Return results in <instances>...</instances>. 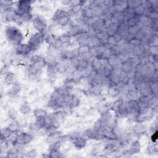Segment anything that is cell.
I'll return each mask as SVG.
<instances>
[{
    "label": "cell",
    "instance_id": "obj_28",
    "mask_svg": "<svg viewBox=\"0 0 158 158\" xmlns=\"http://www.w3.org/2000/svg\"><path fill=\"white\" fill-rule=\"evenodd\" d=\"M140 22L142 24L143 27L150 28L153 24V20H151L147 16H140Z\"/></svg>",
    "mask_w": 158,
    "mask_h": 158
},
{
    "label": "cell",
    "instance_id": "obj_47",
    "mask_svg": "<svg viewBox=\"0 0 158 158\" xmlns=\"http://www.w3.org/2000/svg\"><path fill=\"white\" fill-rule=\"evenodd\" d=\"M120 76H121V82L124 85H128V83H129L130 80H129L128 76H127V74L121 71Z\"/></svg>",
    "mask_w": 158,
    "mask_h": 158
},
{
    "label": "cell",
    "instance_id": "obj_4",
    "mask_svg": "<svg viewBox=\"0 0 158 158\" xmlns=\"http://www.w3.org/2000/svg\"><path fill=\"white\" fill-rule=\"evenodd\" d=\"M35 2L32 1H19L16 2L15 3V11L17 14L19 16H22L27 12H32L33 11V5Z\"/></svg>",
    "mask_w": 158,
    "mask_h": 158
},
{
    "label": "cell",
    "instance_id": "obj_14",
    "mask_svg": "<svg viewBox=\"0 0 158 158\" xmlns=\"http://www.w3.org/2000/svg\"><path fill=\"white\" fill-rule=\"evenodd\" d=\"M6 116L11 121H15L19 117V111L14 106H9L6 110Z\"/></svg>",
    "mask_w": 158,
    "mask_h": 158
},
{
    "label": "cell",
    "instance_id": "obj_21",
    "mask_svg": "<svg viewBox=\"0 0 158 158\" xmlns=\"http://www.w3.org/2000/svg\"><path fill=\"white\" fill-rule=\"evenodd\" d=\"M33 114L36 118H41V117L45 118L48 115L47 110L41 107H35L33 111Z\"/></svg>",
    "mask_w": 158,
    "mask_h": 158
},
{
    "label": "cell",
    "instance_id": "obj_54",
    "mask_svg": "<svg viewBox=\"0 0 158 158\" xmlns=\"http://www.w3.org/2000/svg\"><path fill=\"white\" fill-rule=\"evenodd\" d=\"M9 66L3 65V66L2 67V69H1V75H2V77H4L10 71L9 70Z\"/></svg>",
    "mask_w": 158,
    "mask_h": 158
},
{
    "label": "cell",
    "instance_id": "obj_50",
    "mask_svg": "<svg viewBox=\"0 0 158 158\" xmlns=\"http://www.w3.org/2000/svg\"><path fill=\"white\" fill-rule=\"evenodd\" d=\"M83 77L82 74V72L79 71L78 70H75L74 74H73V79L77 82V83H78V82L80 80V79Z\"/></svg>",
    "mask_w": 158,
    "mask_h": 158
},
{
    "label": "cell",
    "instance_id": "obj_17",
    "mask_svg": "<svg viewBox=\"0 0 158 158\" xmlns=\"http://www.w3.org/2000/svg\"><path fill=\"white\" fill-rule=\"evenodd\" d=\"M7 127L9 128V129L12 132H24L22 130V127H21L18 122L17 120L15 121H11L10 120V122H8Z\"/></svg>",
    "mask_w": 158,
    "mask_h": 158
},
{
    "label": "cell",
    "instance_id": "obj_31",
    "mask_svg": "<svg viewBox=\"0 0 158 158\" xmlns=\"http://www.w3.org/2000/svg\"><path fill=\"white\" fill-rule=\"evenodd\" d=\"M119 26L115 24H112L110 26H109L106 30V32L107 33L108 36H114L116 33H117L118 30Z\"/></svg>",
    "mask_w": 158,
    "mask_h": 158
},
{
    "label": "cell",
    "instance_id": "obj_11",
    "mask_svg": "<svg viewBox=\"0 0 158 158\" xmlns=\"http://www.w3.org/2000/svg\"><path fill=\"white\" fill-rule=\"evenodd\" d=\"M4 83L5 85L11 86L17 82V75L13 71H10L4 77Z\"/></svg>",
    "mask_w": 158,
    "mask_h": 158
},
{
    "label": "cell",
    "instance_id": "obj_9",
    "mask_svg": "<svg viewBox=\"0 0 158 158\" xmlns=\"http://www.w3.org/2000/svg\"><path fill=\"white\" fill-rule=\"evenodd\" d=\"M22 89H23L22 85L19 82H17L11 86L10 88L8 90L6 95L11 98L19 97L22 91Z\"/></svg>",
    "mask_w": 158,
    "mask_h": 158
},
{
    "label": "cell",
    "instance_id": "obj_5",
    "mask_svg": "<svg viewBox=\"0 0 158 158\" xmlns=\"http://www.w3.org/2000/svg\"><path fill=\"white\" fill-rule=\"evenodd\" d=\"M30 64L34 65L38 70L44 69L47 65L44 58L42 55L37 53L30 55Z\"/></svg>",
    "mask_w": 158,
    "mask_h": 158
},
{
    "label": "cell",
    "instance_id": "obj_1",
    "mask_svg": "<svg viewBox=\"0 0 158 158\" xmlns=\"http://www.w3.org/2000/svg\"><path fill=\"white\" fill-rule=\"evenodd\" d=\"M4 32L6 41L11 47H16L23 43L24 33L17 26L11 24L8 25L5 27Z\"/></svg>",
    "mask_w": 158,
    "mask_h": 158
},
{
    "label": "cell",
    "instance_id": "obj_20",
    "mask_svg": "<svg viewBox=\"0 0 158 158\" xmlns=\"http://www.w3.org/2000/svg\"><path fill=\"white\" fill-rule=\"evenodd\" d=\"M82 15L83 18L85 20L91 19L96 16L93 9L88 8H83L82 9Z\"/></svg>",
    "mask_w": 158,
    "mask_h": 158
},
{
    "label": "cell",
    "instance_id": "obj_46",
    "mask_svg": "<svg viewBox=\"0 0 158 158\" xmlns=\"http://www.w3.org/2000/svg\"><path fill=\"white\" fill-rule=\"evenodd\" d=\"M93 68H92V66L90 65H88L87 66L86 68H85L83 71H82V76L83 77H86V78H88L90 75V74H91L92 71H93Z\"/></svg>",
    "mask_w": 158,
    "mask_h": 158
},
{
    "label": "cell",
    "instance_id": "obj_43",
    "mask_svg": "<svg viewBox=\"0 0 158 158\" xmlns=\"http://www.w3.org/2000/svg\"><path fill=\"white\" fill-rule=\"evenodd\" d=\"M114 4L116 5H118L124 11L127 8H128V3L126 1H122V0H117V1H114Z\"/></svg>",
    "mask_w": 158,
    "mask_h": 158
},
{
    "label": "cell",
    "instance_id": "obj_27",
    "mask_svg": "<svg viewBox=\"0 0 158 158\" xmlns=\"http://www.w3.org/2000/svg\"><path fill=\"white\" fill-rule=\"evenodd\" d=\"M12 132L9 129L7 126H4L1 129V141L8 140V137L10 136Z\"/></svg>",
    "mask_w": 158,
    "mask_h": 158
},
{
    "label": "cell",
    "instance_id": "obj_44",
    "mask_svg": "<svg viewBox=\"0 0 158 158\" xmlns=\"http://www.w3.org/2000/svg\"><path fill=\"white\" fill-rule=\"evenodd\" d=\"M96 37L97 38H98L100 40H101L104 43L109 36L106 31H101V32H97Z\"/></svg>",
    "mask_w": 158,
    "mask_h": 158
},
{
    "label": "cell",
    "instance_id": "obj_15",
    "mask_svg": "<svg viewBox=\"0 0 158 158\" xmlns=\"http://www.w3.org/2000/svg\"><path fill=\"white\" fill-rule=\"evenodd\" d=\"M121 69H113V71H112L109 79V80L117 85L118 83L121 82Z\"/></svg>",
    "mask_w": 158,
    "mask_h": 158
},
{
    "label": "cell",
    "instance_id": "obj_25",
    "mask_svg": "<svg viewBox=\"0 0 158 158\" xmlns=\"http://www.w3.org/2000/svg\"><path fill=\"white\" fill-rule=\"evenodd\" d=\"M140 16L138 15H135L132 18L127 20L126 21V24L128 26V27H132L136 26L139 23H140Z\"/></svg>",
    "mask_w": 158,
    "mask_h": 158
},
{
    "label": "cell",
    "instance_id": "obj_48",
    "mask_svg": "<svg viewBox=\"0 0 158 158\" xmlns=\"http://www.w3.org/2000/svg\"><path fill=\"white\" fill-rule=\"evenodd\" d=\"M128 43L130 44H131L133 47H139L140 46V45L142 44V41L139 39H137V38L135 37H133L129 41Z\"/></svg>",
    "mask_w": 158,
    "mask_h": 158
},
{
    "label": "cell",
    "instance_id": "obj_35",
    "mask_svg": "<svg viewBox=\"0 0 158 158\" xmlns=\"http://www.w3.org/2000/svg\"><path fill=\"white\" fill-rule=\"evenodd\" d=\"M148 119L146 114L141 112H139L137 114L135 118V123H145L148 121Z\"/></svg>",
    "mask_w": 158,
    "mask_h": 158
},
{
    "label": "cell",
    "instance_id": "obj_13",
    "mask_svg": "<svg viewBox=\"0 0 158 158\" xmlns=\"http://www.w3.org/2000/svg\"><path fill=\"white\" fill-rule=\"evenodd\" d=\"M126 106L128 112H133V113H139V101L127 100Z\"/></svg>",
    "mask_w": 158,
    "mask_h": 158
},
{
    "label": "cell",
    "instance_id": "obj_55",
    "mask_svg": "<svg viewBox=\"0 0 158 158\" xmlns=\"http://www.w3.org/2000/svg\"><path fill=\"white\" fill-rule=\"evenodd\" d=\"M112 56L111 51L109 49H107L104 53H103V54L102 55L101 59H107V60H109V58Z\"/></svg>",
    "mask_w": 158,
    "mask_h": 158
},
{
    "label": "cell",
    "instance_id": "obj_6",
    "mask_svg": "<svg viewBox=\"0 0 158 158\" xmlns=\"http://www.w3.org/2000/svg\"><path fill=\"white\" fill-rule=\"evenodd\" d=\"M17 56H30L32 51L27 43H20L12 48Z\"/></svg>",
    "mask_w": 158,
    "mask_h": 158
},
{
    "label": "cell",
    "instance_id": "obj_16",
    "mask_svg": "<svg viewBox=\"0 0 158 158\" xmlns=\"http://www.w3.org/2000/svg\"><path fill=\"white\" fill-rule=\"evenodd\" d=\"M120 96L121 93L119 91V90L116 88V86L114 87H111L108 89L107 97L109 99L112 100H115L117 98H118Z\"/></svg>",
    "mask_w": 158,
    "mask_h": 158
},
{
    "label": "cell",
    "instance_id": "obj_52",
    "mask_svg": "<svg viewBox=\"0 0 158 158\" xmlns=\"http://www.w3.org/2000/svg\"><path fill=\"white\" fill-rule=\"evenodd\" d=\"M146 9L144 8V7L142 5H140V6H139L138 8H137L136 9H135V12L136 15L142 16H143L145 14Z\"/></svg>",
    "mask_w": 158,
    "mask_h": 158
},
{
    "label": "cell",
    "instance_id": "obj_23",
    "mask_svg": "<svg viewBox=\"0 0 158 158\" xmlns=\"http://www.w3.org/2000/svg\"><path fill=\"white\" fill-rule=\"evenodd\" d=\"M71 36L67 32H63L59 36V40L62 44H69L72 40Z\"/></svg>",
    "mask_w": 158,
    "mask_h": 158
},
{
    "label": "cell",
    "instance_id": "obj_49",
    "mask_svg": "<svg viewBox=\"0 0 158 158\" xmlns=\"http://www.w3.org/2000/svg\"><path fill=\"white\" fill-rule=\"evenodd\" d=\"M107 49L106 48V47H104V45L103 44V46H101L97 48H96L97 50V58L101 59L102 55L103 54V53H104V51L106 50Z\"/></svg>",
    "mask_w": 158,
    "mask_h": 158
},
{
    "label": "cell",
    "instance_id": "obj_10",
    "mask_svg": "<svg viewBox=\"0 0 158 158\" xmlns=\"http://www.w3.org/2000/svg\"><path fill=\"white\" fill-rule=\"evenodd\" d=\"M128 149L133 154V156L136 154H139L142 151V145L139 140H134L130 142L128 145Z\"/></svg>",
    "mask_w": 158,
    "mask_h": 158
},
{
    "label": "cell",
    "instance_id": "obj_30",
    "mask_svg": "<svg viewBox=\"0 0 158 158\" xmlns=\"http://www.w3.org/2000/svg\"><path fill=\"white\" fill-rule=\"evenodd\" d=\"M135 71L137 73L146 75L147 72V65L146 64L143 63H140L139 65H137L135 67Z\"/></svg>",
    "mask_w": 158,
    "mask_h": 158
},
{
    "label": "cell",
    "instance_id": "obj_45",
    "mask_svg": "<svg viewBox=\"0 0 158 158\" xmlns=\"http://www.w3.org/2000/svg\"><path fill=\"white\" fill-rule=\"evenodd\" d=\"M148 52L151 56H157V54H158V47H157V46H156V45H151V46L149 47Z\"/></svg>",
    "mask_w": 158,
    "mask_h": 158
},
{
    "label": "cell",
    "instance_id": "obj_3",
    "mask_svg": "<svg viewBox=\"0 0 158 158\" xmlns=\"http://www.w3.org/2000/svg\"><path fill=\"white\" fill-rule=\"evenodd\" d=\"M32 26L37 32L43 33L45 35L47 33L48 22L47 19L42 15L37 14L34 16L32 22Z\"/></svg>",
    "mask_w": 158,
    "mask_h": 158
},
{
    "label": "cell",
    "instance_id": "obj_22",
    "mask_svg": "<svg viewBox=\"0 0 158 158\" xmlns=\"http://www.w3.org/2000/svg\"><path fill=\"white\" fill-rule=\"evenodd\" d=\"M6 157L7 158H16L21 157L20 154L17 148L15 146H11L7 151Z\"/></svg>",
    "mask_w": 158,
    "mask_h": 158
},
{
    "label": "cell",
    "instance_id": "obj_56",
    "mask_svg": "<svg viewBox=\"0 0 158 158\" xmlns=\"http://www.w3.org/2000/svg\"><path fill=\"white\" fill-rule=\"evenodd\" d=\"M62 125V122L59 120H54L52 122V125L56 129H59Z\"/></svg>",
    "mask_w": 158,
    "mask_h": 158
},
{
    "label": "cell",
    "instance_id": "obj_32",
    "mask_svg": "<svg viewBox=\"0 0 158 158\" xmlns=\"http://www.w3.org/2000/svg\"><path fill=\"white\" fill-rule=\"evenodd\" d=\"M88 65V64L87 63L86 60H85L83 58H79V60H78V64H77V67L76 70H78V71L82 72L85 68H86Z\"/></svg>",
    "mask_w": 158,
    "mask_h": 158
},
{
    "label": "cell",
    "instance_id": "obj_7",
    "mask_svg": "<svg viewBox=\"0 0 158 158\" xmlns=\"http://www.w3.org/2000/svg\"><path fill=\"white\" fill-rule=\"evenodd\" d=\"M19 113L25 116H29L31 115L32 112V107L30 103L27 100H24L22 101L19 106Z\"/></svg>",
    "mask_w": 158,
    "mask_h": 158
},
{
    "label": "cell",
    "instance_id": "obj_12",
    "mask_svg": "<svg viewBox=\"0 0 158 158\" xmlns=\"http://www.w3.org/2000/svg\"><path fill=\"white\" fill-rule=\"evenodd\" d=\"M141 97L140 92L135 88H130L125 95L127 100H137L139 101Z\"/></svg>",
    "mask_w": 158,
    "mask_h": 158
},
{
    "label": "cell",
    "instance_id": "obj_38",
    "mask_svg": "<svg viewBox=\"0 0 158 158\" xmlns=\"http://www.w3.org/2000/svg\"><path fill=\"white\" fill-rule=\"evenodd\" d=\"M13 22L15 24H16V26H19V27L25 26V25L26 24L25 23V22L24 21L23 19H22V17L20 16H19V15H18L17 14H16V15L15 16V17L14 18Z\"/></svg>",
    "mask_w": 158,
    "mask_h": 158
},
{
    "label": "cell",
    "instance_id": "obj_39",
    "mask_svg": "<svg viewBox=\"0 0 158 158\" xmlns=\"http://www.w3.org/2000/svg\"><path fill=\"white\" fill-rule=\"evenodd\" d=\"M128 8L132 9H136L142 4V1H139V0H132V1H127Z\"/></svg>",
    "mask_w": 158,
    "mask_h": 158
},
{
    "label": "cell",
    "instance_id": "obj_36",
    "mask_svg": "<svg viewBox=\"0 0 158 158\" xmlns=\"http://www.w3.org/2000/svg\"><path fill=\"white\" fill-rule=\"evenodd\" d=\"M123 12H124V14L125 21H127V20L132 18L133 17H134L135 15H136V14H135V9H132L130 8H127Z\"/></svg>",
    "mask_w": 158,
    "mask_h": 158
},
{
    "label": "cell",
    "instance_id": "obj_42",
    "mask_svg": "<svg viewBox=\"0 0 158 158\" xmlns=\"http://www.w3.org/2000/svg\"><path fill=\"white\" fill-rule=\"evenodd\" d=\"M118 56V58L120 61V62L122 64L126 61H127L128 60V59L131 57L130 55L129 54H128L126 52H122V53H121Z\"/></svg>",
    "mask_w": 158,
    "mask_h": 158
},
{
    "label": "cell",
    "instance_id": "obj_37",
    "mask_svg": "<svg viewBox=\"0 0 158 158\" xmlns=\"http://www.w3.org/2000/svg\"><path fill=\"white\" fill-rule=\"evenodd\" d=\"M109 50H110L112 54L114 55V56H118L121 53L124 52L123 48L118 46V44L115 45V46H114V47H112Z\"/></svg>",
    "mask_w": 158,
    "mask_h": 158
},
{
    "label": "cell",
    "instance_id": "obj_33",
    "mask_svg": "<svg viewBox=\"0 0 158 158\" xmlns=\"http://www.w3.org/2000/svg\"><path fill=\"white\" fill-rule=\"evenodd\" d=\"M92 66V68L93 70L98 72L100 69H101L103 68L101 59L98 58H95Z\"/></svg>",
    "mask_w": 158,
    "mask_h": 158
},
{
    "label": "cell",
    "instance_id": "obj_53",
    "mask_svg": "<svg viewBox=\"0 0 158 158\" xmlns=\"http://www.w3.org/2000/svg\"><path fill=\"white\" fill-rule=\"evenodd\" d=\"M114 2L113 0H103L104 6L106 9H111V8L114 6Z\"/></svg>",
    "mask_w": 158,
    "mask_h": 158
},
{
    "label": "cell",
    "instance_id": "obj_2",
    "mask_svg": "<svg viewBox=\"0 0 158 158\" xmlns=\"http://www.w3.org/2000/svg\"><path fill=\"white\" fill-rule=\"evenodd\" d=\"M44 43H45V34L35 32L30 34L27 43L30 47L32 53H37L40 47L44 44Z\"/></svg>",
    "mask_w": 158,
    "mask_h": 158
},
{
    "label": "cell",
    "instance_id": "obj_19",
    "mask_svg": "<svg viewBox=\"0 0 158 158\" xmlns=\"http://www.w3.org/2000/svg\"><path fill=\"white\" fill-rule=\"evenodd\" d=\"M103 44H104V43L101 40H100L97 37H93L90 38V41L88 44V46L90 47V48H97L101 46H103Z\"/></svg>",
    "mask_w": 158,
    "mask_h": 158
},
{
    "label": "cell",
    "instance_id": "obj_24",
    "mask_svg": "<svg viewBox=\"0 0 158 158\" xmlns=\"http://www.w3.org/2000/svg\"><path fill=\"white\" fill-rule=\"evenodd\" d=\"M82 105V98L77 95H74L71 103L70 104L71 107L73 109H76Z\"/></svg>",
    "mask_w": 158,
    "mask_h": 158
},
{
    "label": "cell",
    "instance_id": "obj_41",
    "mask_svg": "<svg viewBox=\"0 0 158 158\" xmlns=\"http://www.w3.org/2000/svg\"><path fill=\"white\" fill-rule=\"evenodd\" d=\"M104 43H106L109 45L110 48L112 47H114L117 44V41L114 37V36H109Z\"/></svg>",
    "mask_w": 158,
    "mask_h": 158
},
{
    "label": "cell",
    "instance_id": "obj_40",
    "mask_svg": "<svg viewBox=\"0 0 158 158\" xmlns=\"http://www.w3.org/2000/svg\"><path fill=\"white\" fill-rule=\"evenodd\" d=\"M150 56H151V55L148 52H145V53H143L139 58L140 60L141 63L147 64L149 62Z\"/></svg>",
    "mask_w": 158,
    "mask_h": 158
},
{
    "label": "cell",
    "instance_id": "obj_57",
    "mask_svg": "<svg viewBox=\"0 0 158 158\" xmlns=\"http://www.w3.org/2000/svg\"><path fill=\"white\" fill-rule=\"evenodd\" d=\"M151 142L154 143H157V131H155L154 133H153L151 135Z\"/></svg>",
    "mask_w": 158,
    "mask_h": 158
},
{
    "label": "cell",
    "instance_id": "obj_18",
    "mask_svg": "<svg viewBox=\"0 0 158 158\" xmlns=\"http://www.w3.org/2000/svg\"><path fill=\"white\" fill-rule=\"evenodd\" d=\"M22 136H23V142L25 145L32 144L35 138V135L29 132H23Z\"/></svg>",
    "mask_w": 158,
    "mask_h": 158
},
{
    "label": "cell",
    "instance_id": "obj_29",
    "mask_svg": "<svg viewBox=\"0 0 158 158\" xmlns=\"http://www.w3.org/2000/svg\"><path fill=\"white\" fill-rule=\"evenodd\" d=\"M27 128L28 132H31L32 133L35 135V136H36L37 133L41 129L35 122L29 123L27 125Z\"/></svg>",
    "mask_w": 158,
    "mask_h": 158
},
{
    "label": "cell",
    "instance_id": "obj_51",
    "mask_svg": "<svg viewBox=\"0 0 158 158\" xmlns=\"http://www.w3.org/2000/svg\"><path fill=\"white\" fill-rule=\"evenodd\" d=\"M46 118V117H45ZM45 118H37L35 123L38 125V127L41 128L45 127Z\"/></svg>",
    "mask_w": 158,
    "mask_h": 158
},
{
    "label": "cell",
    "instance_id": "obj_26",
    "mask_svg": "<svg viewBox=\"0 0 158 158\" xmlns=\"http://www.w3.org/2000/svg\"><path fill=\"white\" fill-rule=\"evenodd\" d=\"M134 69H135V68L133 67V65L131 64V63L129 62L128 60L122 64L121 70H122V71H123L124 72H125L127 74H128V73H130V72H132Z\"/></svg>",
    "mask_w": 158,
    "mask_h": 158
},
{
    "label": "cell",
    "instance_id": "obj_34",
    "mask_svg": "<svg viewBox=\"0 0 158 158\" xmlns=\"http://www.w3.org/2000/svg\"><path fill=\"white\" fill-rule=\"evenodd\" d=\"M79 54H80V58H82L83 56L86 55V54L90 53V47H88V45L86 44H83L80 45L78 48Z\"/></svg>",
    "mask_w": 158,
    "mask_h": 158
},
{
    "label": "cell",
    "instance_id": "obj_8",
    "mask_svg": "<svg viewBox=\"0 0 158 158\" xmlns=\"http://www.w3.org/2000/svg\"><path fill=\"white\" fill-rule=\"evenodd\" d=\"M71 142L75 150L81 151L87 146L88 139L85 136H81L72 140Z\"/></svg>",
    "mask_w": 158,
    "mask_h": 158
}]
</instances>
